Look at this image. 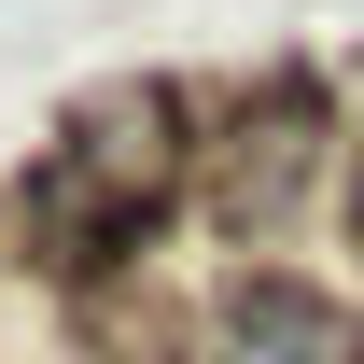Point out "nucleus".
<instances>
[{
	"mask_svg": "<svg viewBox=\"0 0 364 364\" xmlns=\"http://www.w3.org/2000/svg\"><path fill=\"white\" fill-rule=\"evenodd\" d=\"M225 350H238V364H364V322L336 309V294H309V280L252 267V280L225 294Z\"/></svg>",
	"mask_w": 364,
	"mask_h": 364,
	"instance_id": "nucleus-1",
	"label": "nucleus"
},
{
	"mask_svg": "<svg viewBox=\"0 0 364 364\" xmlns=\"http://www.w3.org/2000/svg\"><path fill=\"white\" fill-rule=\"evenodd\" d=\"M350 238H364V140H350Z\"/></svg>",
	"mask_w": 364,
	"mask_h": 364,
	"instance_id": "nucleus-2",
	"label": "nucleus"
}]
</instances>
